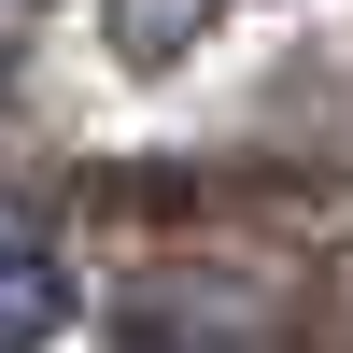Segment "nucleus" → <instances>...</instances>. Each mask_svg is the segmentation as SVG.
Wrapping results in <instances>:
<instances>
[{"mask_svg":"<svg viewBox=\"0 0 353 353\" xmlns=\"http://www.w3.org/2000/svg\"><path fill=\"white\" fill-rule=\"evenodd\" d=\"M57 325H71V254L0 212V353H43Z\"/></svg>","mask_w":353,"mask_h":353,"instance_id":"f257e3e1","label":"nucleus"},{"mask_svg":"<svg viewBox=\"0 0 353 353\" xmlns=\"http://www.w3.org/2000/svg\"><path fill=\"white\" fill-rule=\"evenodd\" d=\"M14 14H28V0H14Z\"/></svg>","mask_w":353,"mask_h":353,"instance_id":"f03ea898","label":"nucleus"}]
</instances>
